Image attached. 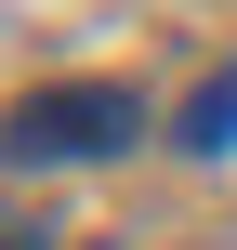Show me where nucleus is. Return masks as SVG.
I'll list each match as a JSON object with an SVG mask.
<instances>
[{
  "instance_id": "f257e3e1",
  "label": "nucleus",
  "mask_w": 237,
  "mask_h": 250,
  "mask_svg": "<svg viewBox=\"0 0 237 250\" xmlns=\"http://www.w3.org/2000/svg\"><path fill=\"white\" fill-rule=\"evenodd\" d=\"M145 132L132 79H66V92H26L0 105V171H53V158H119Z\"/></svg>"
},
{
  "instance_id": "f03ea898",
  "label": "nucleus",
  "mask_w": 237,
  "mask_h": 250,
  "mask_svg": "<svg viewBox=\"0 0 237 250\" xmlns=\"http://www.w3.org/2000/svg\"><path fill=\"white\" fill-rule=\"evenodd\" d=\"M185 145H198V158H224V145H237V66H224V79H198V105H185Z\"/></svg>"
}]
</instances>
